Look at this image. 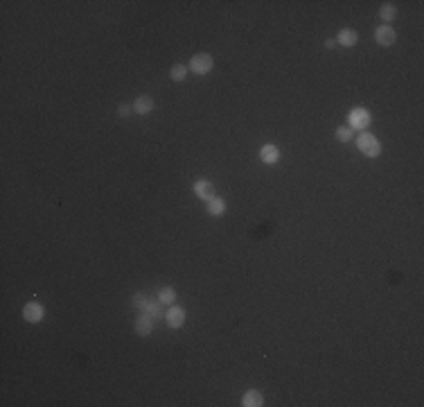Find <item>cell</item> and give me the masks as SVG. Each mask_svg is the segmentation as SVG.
Listing matches in <instances>:
<instances>
[{
	"mask_svg": "<svg viewBox=\"0 0 424 407\" xmlns=\"http://www.w3.org/2000/svg\"><path fill=\"white\" fill-rule=\"evenodd\" d=\"M194 193L199 195L201 199H206V202H210L212 197H214V186H212L210 181H206V179H199V181L194 183Z\"/></svg>",
	"mask_w": 424,
	"mask_h": 407,
	"instance_id": "52a82bcc",
	"label": "cell"
},
{
	"mask_svg": "<svg viewBox=\"0 0 424 407\" xmlns=\"http://www.w3.org/2000/svg\"><path fill=\"white\" fill-rule=\"evenodd\" d=\"M212 66H214V59H212L208 52L194 54V57H192V61H190L192 73H196V75H208V73L212 70Z\"/></svg>",
	"mask_w": 424,
	"mask_h": 407,
	"instance_id": "3957f363",
	"label": "cell"
},
{
	"mask_svg": "<svg viewBox=\"0 0 424 407\" xmlns=\"http://www.w3.org/2000/svg\"><path fill=\"white\" fill-rule=\"evenodd\" d=\"M170 75H172V80L174 81H183L185 80V75H187V68L183 64H174L172 66V70H170Z\"/></svg>",
	"mask_w": 424,
	"mask_h": 407,
	"instance_id": "2e32d148",
	"label": "cell"
},
{
	"mask_svg": "<svg viewBox=\"0 0 424 407\" xmlns=\"http://www.w3.org/2000/svg\"><path fill=\"white\" fill-rule=\"evenodd\" d=\"M165 319H167V326L170 328H180L183 322H185V312H183V308H178V305H172L170 310L165 312Z\"/></svg>",
	"mask_w": 424,
	"mask_h": 407,
	"instance_id": "5b68a950",
	"label": "cell"
},
{
	"mask_svg": "<svg viewBox=\"0 0 424 407\" xmlns=\"http://www.w3.org/2000/svg\"><path fill=\"white\" fill-rule=\"evenodd\" d=\"M158 301L160 303H174L176 301V289L174 287H170V285H167V287H160L158 289Z\"/></svg>",
	"mask_w": 424,
	"mask_h": 407,
	"instance_id": "5bb4252c",
	"label": "cell"
},
{
	"mask_svg": "<svg viewBox=\"0 0 424 407\" xmlns=\"http://www.w3.org/2000/svg\"><path fill=\"white\" fill-rule=\"evenodd\" d=\"M151 330H154V317H149V315L138 317V322H136V332L142 335V337H147Z\"/></svg>",
	"mask_w": 424,
	"mask_h": 407,
	"instance_id": "30bf717a",
	"label": "cell"
},
{
	"mask_svg": "<svg viewBox=\"0 0 424 407\" xmlns=\"http://www.w3.org/2000/svg\"><path fill=\"white\" fill-rule=\"evenodd\" d=\"M379 16H382V21H392V18L397 16V9H395V7L392 5H384L382 9H379Z\"/></svg>",
	"mask_w": 424,
	"mask_h": 407,
	"instance_id": "ac0fdd59",
	"label": "cell"
},
{
	"mask_svg": "<svg viewBox=\"0 0 424 407\" xmlns=\"http://www.w3.org/2000/svg\"><path fill=\"white\" fill-rule=\"evenodd\" d=\"M336 138H339L341 143H350V140L354 138V129H350V127H339V129H336Z\"/></svg>",
	"mask_w": 424,
	"mask_h": 407,
	"instance_id": "e0dca14e",
	"label": "cell"
},
{
	"mask_svg": "<svg viewBox=\"0 0 424 407\" xmlns=\"http://www.w3.org/2000/svg\"><path fill=\"white\" fill-rule=\"evenodd\" d=\"M131 109L133 107H129V104H120V107H117V113H120L122 118H127V116H131Z\"/></svg>",
	"mask_w": 424,
	"mask_h": 407,
	"instance_id": "ffe728a7",
	"label": "cell"
},
{
	"mask_svg": "<svg viewBox=\"0 0 424 407\" xmlns=\"http://www.w3.org/2000/svg\"><path fill=\"white\" fill-rule=\"evenodd\" d=\"M260 159L264 163H269V165L271 163H278L280 161V150H278L276 145H264V147L260 150Z\"/></svg>",
	"mask_w": 424,
	"mask_h": 407,
	"instance_id": "9c48e42d",
	"label": "cell"
},
{
	"mask_svg": "<svg viewBox=\"0 0 424 407\" xmlns=\"http://www.w3.org/2000/svg\"><path fill=\"white\" fill-rule=\"evenodd\" d=\"M144 312H147L149 317L158 319V317L163 315V303H160L158 299H156V301H147V305H144Z\"/></svg>",
	"mask_w": 424,
	"mask_h": 407,
	"instance_id": "9a60e30c",
	"label": "cell"
},
{
	"mask_svg": "<svg viewBox=\"0 0 424 407\" xmlns=\"http://www.w3.org/2000/svg\"><path fill=\"white\" fill-rule=\"evenodd\" d=\"M356 145H359V150L363 152L366 156H370V159L379 156V152H382V145H379V140H377L372 134H368V131L359 134V138H356Z\"/></svg>",
	"mask_w": 424,
	"mask_h": 407,
	"instance_id": "7a4b0ae2",
	"label": "cell"
},
{
	"mask_svg": "<svg viewBox=\"0 0 424 407\" xmlns=\"http://www.w3.org/2000/svg\"><path fill=\"white\" fill-rule=\"evenodd\" d=\"M262 403H264V398H262L260 391H246L244 398H242V405L244 407H260Z\"/></svg>",
	"mask_w": 424,
	"mask_h": 407,
	"instance_id": "7c38bea8",
	"label": "cell"
},
{
	"mask_svg": "<svg viewBox=\"0 0 424 407\" xmlns=\"http://www.w3.org/2000/svg\"><path fill=\"white\" fill-rule=\"evenodd\" d=\"M151 109H154V100L149 95H140L138 100L133 102V111L140 113V116H147V113H151Z\"/></svg>",
	"mask_w": 424,
	"mask_h": 407,
	"instance_id": "ba28073f",
	"label": "cell"
},
{
	"mask_svg": "<svg viewBox=\"0 0 424 407\" xmlns=\"http://www.w3.org/2000/svg\"><path fill=\"white\" fill-rule=\"evenodd\" d=\"M375 39H377L379 45H392L395 39H397V34H395V30H392L390 25H382V27H377Z\"/></svg>",
	"mask_w": 424,
	"mask_h": 407,
	"instance_id": "8992f818",
	"label": "cell"
},
{
	"mask_svg": "<svg viewBox=\"0 0 424 407\" xmlns=\"http://www.w3.org/2000/svg\"><path fill=\"white\" fill-rule=\"evenodd\" d=\"M348 122H350V129H356V131H361V129H368V127H370L372 116L368 113V109L354 107L350 113H348Z\"/></svg>",
	"mask_w": 424,
	"mask_h": 407,
	"instance_id": "6da1fadb",
	"label": "cell"
},
{
	"mask_svg": "<svg viewBox=\"0 0 424 407\" xmlns=\"http://www.w3.org/2000/svg\"><path fill=\"white\" fill-rule=\"evenodd\" d=\"M208 213L210 215H223L226 213V202L221 197H212L208 202Z\"/></svg>",
	"mask_w": 424,
	"mask_h": 407,
	"instance_id": "4fadbf2b",
	"label": "cell"
},
{
	"mask_svg": "<svg viewBox=\"0 0 424 407\" xmlns=\"http://www.w3.org/2000/svg\"><path fill=\"white\" fill-rule=\"evenodd\" d=\"M356 41H359V37H356L354 30H341L339 32V43L343 45V48H352V45H356Z\"/></svg>",
	"mask_w": 424,
	"mask_h": 407,
	"instance_id": "8fae6325",
	"label": "cell"
},
{
	"mask_svg": "<svg viewBox=\"0 0 424 407\" xmlns=\"http://www.w3.org/2000/svg\"><path fill=\"white\" fill-rule=\"evenodd\" d=\"M131 303H133V308H144V305H147V301H144V296H142V294H136V296H133Z\"/></svg>",
	"mask_w": 424,
	"mask_h": 407,
	"instance_id": "d6986e66",
	"label": "cell"
},
{
	"mask_svg": "<svg viewBox=\"0 0 424 407\" xmlns=\"http://www.w3.org/2000/svg\"><path fill=\"white\" fill-rule=\"evenodd\" d=\"M325 45H327V48H334V45H336V39H327V41H325Z\"/></svg>",
	"mask_w": 424,
	"mask_h": 407,
	"instance_id": "44dd1931",
	"label": "cell"
},
{
	"mask_svg": "<svg viewBox=\"0 0 424 407\" xmlns=\"http://www.w3.org/2000/svg\"><path fill=\"white\" fill-rule=\"evenodd\" d=\"M43 315H45V310H43V305L36 303V301H30V303H25V308H23V317H25V322H30V324L41 322Z\"/></svg>",
	"mask_w": 424,
	"mask_h": 407,
	"instance_id": "277c9868",
	"label": "cell"
}]
</instances>
